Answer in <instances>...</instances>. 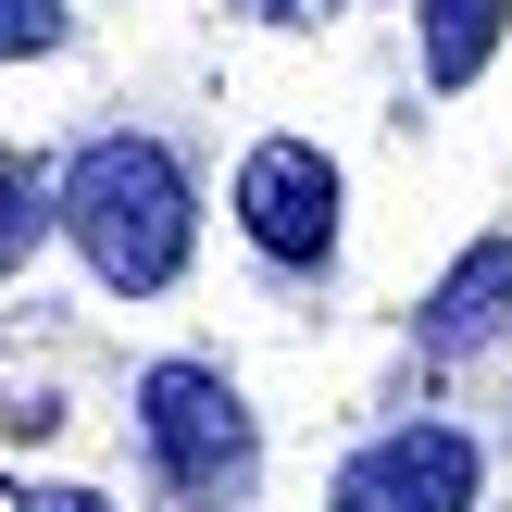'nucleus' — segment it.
Segmentation results:
<instances>
[{
  "mask_svg": "<svg viewBox=\"0 0 512 512\" xmlns=\"http://www.w3.org/2000/svg\"><path fill=\"white\" fill-rule=\"evenodd\" d=\"M38 225H50V188H38V163H13V150H0V275H13L25 250H38Z\"/></svg>",
  "mask_w": 512,
  "mask_h": 512,
  "instance_id": "0eeeda50",
  "label": "nucleus"
},
{
  "mask_svg": "<svg viewBox=\"0 0 512 512\" xmlns=\"http://www.w3.org/2000/svg\"><path fill=\"white\" fill-rule=\"evenodd\" d=\"M338 512H475V450L450 425H400L338 475Z\"/></svg>",
  "mask_w": 512,
  "mask_h": 512,
  "instance_id": "7ed1b4c3",
  "label": "nucleus"
},
{
  "mask_svg": "<svg viewBox=\"0 0 512 512\" xmlns=\"http://www.w3.org/2000/svg\"><path fill=\"white\" fill-rule=\"evenodd\" d=\"M500 300H512V250H500V238H475L463 263H450V288L425 300V350H438V363L488 350V338H500Z\"/></svg>",
  "mask_w": 512,
  "mask_h": 512,
  "instance_id": "39448f33",
  "label": "nucleus"
},
{
  "mask_svg": "<svg viewBox=\"0 0 512 512\" xmlns=\"http://www.w3.org/2000/svg\"><path fill=\"white\" fill-rule=\"evenodd\" d=\"M500 50V0H425V75L438 88H475Z\"/></svg>",
  "mask_w": 512,
  "mask_h": 512,
  "instance_id": "423d86ee",
  "label": "nucleus"
},
{
  "mask_svg": "<svg viewBox=\"0 0 512 512\" xmlns=\"http://www.w3.org/2000/svg\"><path fill=\"white\" fill-rule=\"evenodd\" d=\"M63 225H75V250L100 263V288H163V275L188 263V175H175V150H150V138L75 150Z\"/></svg>",
  "mask_w": 512,
  "mask_h": 512,
  "instance_id": "f257e3e1",
  "label": "nucleus"
},
{
  "mask_svg": "<svg viewBox=\"0 0 512 512\" xmlns=\"http://www.w3.org/2000/svg\"><path fill=\"white\" fill-rule=\"evenodd\" d=\"M138 438H150V463H163L188 500L250 488V413H238V388L200 375V363H163V375L138 388Z\"/></svg>",
  "mask_w": 512,
  "mask_h": 512,
  "instance_id": "f03ea898",
  "label": "nucleus"
},
{
  "mask_svg": "<svg viewBox=\"0 0 512 512\" xmlns=\"http://www.w3.org/2000/svg\"><path fill=\"white\" fill-rule=\"evenodd\" d=\"M250 13H275V25H300V13H338V0H250Z\"/></svg>",
  "mask_w": 512,
  "mask_h": 512,
  "instance_id": "9d476101",
  "label": "nucleus"
},
{
  "mask_svg": "<svg viewBox=\"0 0 512 512\" xmlns=\"http://www.w3.org/2000/svg\"><path fill=\"white\" fill-rule=\"evenodd\" d=\"M63 38V0H0V50H50Z\"/></svg>",
  "mask_w": 512,
  "mask_h": 512,
  "instance_id": "6e6552de",
  "label": "nucleus"
},
{
  "mask_svg": "<svg viewBox=\"0 0 512 512\" xmlns=\"http://www.w3.org/2000/svg\"><path fill=\"white\" fill-rule=\"evenodd\" d=\"M25 512H100L88 488H25Z\"/></svg>",
  "mask_w": 512,
  "mask_h": 512,
  "instance_id": "1a4fd4ad",
  "label": "nucleus"
},
{
  "mask_svg": "<svg viewBox=\"0 0 512 512\" xmlns=\"http://www.w3.org/2000/svg\"><path fill=\"white\" fill-rule=\"evenodd\" d=\"M238 213H250V238H263L275 263H325V238H338V175H325V150L263 138L250 175H238Z\"/></svg>",
  "mask_w": 512,
  "mask_h": 512,
  "instance_id": "20e7f679",
  "label": "nucleus"
}]
</instances>
